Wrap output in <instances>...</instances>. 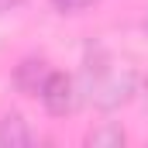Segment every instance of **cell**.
Listing matches in <instances>:
<instances>
[{"label":"cell","mask_w":148,"mask_h":148,"mask_svg":"<svg viewBox=\"0 0 148 148\" xmlns=\"http://www.w3.org/2000/svg\"><path fill=\"white\" fill-rule=\"evenodd\" d=\"M38 100H41V107L52 114V117H69V114L79 107V90H76V79L69 73H59V69H52L48 79H45V86H41V93H38Z\"/></svg>","instance_id":"obj_1"},{"label":"cell","mask_w":148,"mask_h":148,"mask_svg":"<svg viewBox=\"0 0 148 148\" xmlns=\"http://www.w3.org/2000/svg\"><path fill=\"white\" fill-rule=\"evenodd\" d=\"M48 73L52 69H48V62L41 55H24L14 66V90L24 93V97H38L41 86H45V79H48Z\"/></svg>","instance_id":"obj_2"},{"label":"cell","mask_w":148,"mask_h":148,"mask_svg":"<svg viewBox=\"0 0 148 148\" xmlns=\"http://www.w3.org/2000/svg\"><path fill=\"white\" fill-rule=\"evenodd\" d=\"M31 145H35V134L28 121L17 110H7L0 117V148H31Z\"/></svg>","instance_id":"obj_3"},{"label":"cell","mask_w":148,"mask_h":148,"mask_svg":"<svg viewBox=\"0 0 148 148\" xmlns=\"http://www.w3.org/2000/svg\"><path fill=\"white\" fill-rule=\"evenodd\" d=\"M124 141H127V134H124V127L114 124V121L97 124V127L86 134V145H90V148H121Z\"/></svg>","instance_id":"obj_4"},{"label":"cell","mask_w":148,"mask_h":148,"mask_svg":"<svg viewBox=\"0 0 148 148\" xmlns=\"http://www.w3.org/2000/svg\"><path fill=\"white\" fill-rule=\"evenodd\" d=\"M55 10H62V14H79V10H86V7H93V3H100V0H48Z\"/></svg>","instance_id":"obj_5"},{"label":"cell","mask_w":148,"mask_h":148,"mask_svg":"<svg viewBox=\"0 0 148 148\" xmlns=\"http://www.w3.org/2000/svg\"><path fill=\"white\" fill-rule=\"evenodd\" d=\"M24 0H0V14H10V10H17Z\"/></svg>","instance_id":"obj_6"},{"label":"cell","mask_w":148,"mask_h":148,"mask_svg":"<svg viewBox=\"0 0 148 148\" xmlns=\"http://www.w3.org/2000/svg\"><path fill=\"white\" fill-rule=\"evenodd\" d=\"M141 28H145V31H148V14H145V21H141Z\"/></svg>","instance_id":"obj_7"},{"label":"cell","mask_w":148,"mask_h":148,"mask_svg":"<svg viewBox=\"0 0 148 148\" xmlns=\"http://www.w3.org/2000/svg\"><path fill=\"white\" fill-rule=\"evenodd\" d=\"M141 86H145V97H148V76H145V83H141Z\"/></svg>","instance_id":"obj_8"}]
</instances>
